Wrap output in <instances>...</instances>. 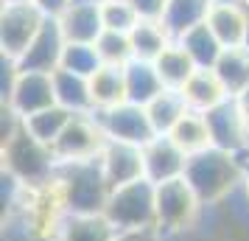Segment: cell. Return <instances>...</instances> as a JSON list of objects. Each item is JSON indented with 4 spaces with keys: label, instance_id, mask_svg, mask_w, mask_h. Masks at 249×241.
<instances>
[{
    "label": "cell",
    "instance_id": "obj_1",
    "mask_svg": "<svg viewBox=\"0 0 249 241\" xmlns=\"http://www.w3.org/2000/svg\"><path fill=\"white\" fill-rule=\"evenodd\" d=\"M244 174H247L244 157L210 146V149L188 157L185 183L193 188V194L199 196L202 205H215L230 194L241 191Z\"/></svg>",
    "mask_w": 249,
    "mask_h": 241
},
{
    "label": "cell",
    "instance_id": "obj_2",
    "mask_svg": "<svg viewBox=\"0 0 249 241\" xmlns=\"http://www.w3.org/2000/svg\"><path fill=\"white\" fill-rule=\"evenodd\" d=\"M56 185L65 210L70 216H92L104 213L109 202L112 185L107 183V174L101 168V160H79V163H59Z\"/></svg>",
    "mask_w": 249,
    "mask_h": 241
},
{
    "label": "cell",
    "instance_id": "obj_3",
    "mask_svg": "<svg viewBox=\"0 0 249 241\" xmlns=\"http://www.w3.org/2000/svg\"><path fill=\"white\" fill-rule=\"evenodd\" d=\"M3 166H6V174L14 177L17 183L36 185V188L51 183L59 168L53 149L45 146L42 140H36L25 129V124L3 143Z\"/></svg>",
    "mask_w": 249,
    "mask_h": 241
},
{
    "label": "cell",
    "instance_id": "obj_4",
    "mask_svg": "<svg viewBox=\"0 0 249 241\" xmlns=\"http://www.w3.org/2000/svg\"><path fill=\"white\" fill-rule=\"evenodd\" d=\"M104 216L112 222L118 233L157 227V185L148 180H137V183L112 188Z\"/></svg>",
    "mask_w": 249,
    "mask_h": 241
},
{
    "label": "cell",
    "instance_id": "obj_5",
    "mask_svg": "<svg viewBox=\"0 0 249 241\" xmlns=\"http://www.w3.org/2000/svg\"><path fill=\"white\" fill-rule=\"evenodd\" d=\"M45 23V14L34 3H3L0 6V51L9 59H20Z\"/></svg>",
    "mask_w": 249,
    "mask_h": 241
},
{
    "label": "cell",
    "instance_id": "obj_6",
    "mask_svg": "<svg viewBox=\"0 0 249 241\" xmlns=\"http://www.w3.org/2000/svg\"><path fill=\"white\" fill-rule=\"evenodd\" d=\"M107 146V135H104L101 124L95 115H73L59 140L51 146L56 163H79V160H92L98 157Z\"/></svg>",
    "mask_w": 249,
    "mask_h": 241
},
{
    "label": "cell",
    "instance_id": "obj_7",
    "mask_svg": "<svg viewBox=\"0 0 249 241\" xmlns=\"http://www.w3.org/2000/svg\"><path fill=\"white\" fill-rule=\"evenodd\" d=\"M199 196L193 194V188L182 180L157 185V230L160 233H177L193 224V219L199 213Z\"/></svg>",
    "mask_w": 249,
    "mask_h": 241
},
{
    "label": "cell",
    "instance_id": "obj_8",
    "mask_svg": "<svg viewBox=\"0 0 249 241\" xmlns=\"http://www.w3.org/2000/svg\"><path fill=\"white\" fill-rule=\"evenodd\" d=\"M204 121L210 129V143L215 149L238 154V157H244L249 151V127L238 107V98H224L218 107L207 110Z\"/></svg>",
    "mask_w": 249,
    "mask_h": 241
},
{
    "label": "cell",
    "instance_id": "obj_9",
    "mask_svg": "<svg viewBox=\"0 0 249 241\" xmlns=\"http://www.w3.org/2000/svg\"><path fill=\"white\" fill-rule=\"evenodd\" d=\"M101 124L107 140H121V143H132V146H146L148 140L154 138L151 121L146 115V107L137 104H118L112 110H98L92 112Z\"/></svg>",
    "mask_w": 249,
    "mask_h": 241
},
{
    "label": "cell",
    "instance_id": "obj_10",
    "mask_svg": "<svg viewBox=\"0 0 249 241\" xmlns=\"http://www.w3.org/2000/svg\"><path fill=\"white\" fill-rule=\"evenodd\" d=\"M68 39L62 34V25L56 17H45L42 28L36 31V37L31 39V45L25 48V54L17 62L20 70L28 73H56L62 68V56H65Z\"/></svg>",
    "mask_w": 249,
    "mask_h": 241
},
{
    "label": "cell",
    "instance_id": "obj_11",
    "mask_svg": "<svg viewBox=\"0 0 249 241\" xmlns=\"http://www.w3.org/2000/svg\"><path fill=\"white\" fill-rule=\"evenodd\" d=\"M3 104L9 110H14L23 121L36 112H42V110H48V107H56L53 73H28V70H20L12 93L3 98Z\"/></svg>",
    "mask_w": 249,
    "mask_h": 241
},
{
    "label": "cell",
    "instance_id": "obj_12",
    "mask_svg": "<svg viewBox=\"0 0 249 241\" xmlns=\"http://www.w3.org/2000/svg\"><path fill=\"white\" fill-rule=\"evenodd\" d=\"M188 168V154L174 143L171 135H154L143 146V171L146 180L154 185L182 180Z\"/></svg>",
    "mask_w": 249,
    "mask_h": 241
},
{
    "label": "cell",
    "instance_id": "obj_13",
    "mask_svg": "<svg viewBox=\"0 0 249 241\" xmlns=\"http://www.w3.org/2000/svg\"><path fill=\"white\" fill-rule=\"evenodd\" d=\"M101 168L107 174V183L112 188L146 180L143 171V146H132V143H121V140H107L104 151L98 154Z\"/></svg>",
    "mask_w": 249,
    "mask_h": 241
},
{
    "label": "cell",
    "instance_id": "obj_14",
    "mask_svg": "<svg viewBox=\"0 0 249 241\" xmlns=\"http://www.w3.org/2000/svg\"><path fill=\"white\" fill-rule=\"evenodd\" d=\"M207 25L224 48H244L249 28V6L241 0H213Z\"/></svg>",
    "mask_w": 249,
    "mask_h": 241
},
{
    "label": "cell",
    "instance_id": "obj_15",
    "mask_svg": "<svg viewBox=\"0 0 249 241\" xmlns=\"http://www.w3.org/2000/svg\"><path fill=\"white\" fill-rule=\"evenodd\" d=\"M62 25V34L68 42H81V45H95L98 37L104 34V20H101V6L92 3H79L73 0L65 14L56 17Z\"/></svg>",
    "mask_w": 249,
    "mask_h": 241
},
{
    "label": "cell",
    "instance_id": "obj_16",
    "mask_svg": "<svg viewBox=\"0 0 249 241\" xmlns=\"http://www.w3.org/2000/svg\"><path fill=\"white\" fill-rule=\"evenodd\" d=\"M213 9V0H168L165 14H162V28L177 42L188 34L191 28L207 23V14Z\"/></svg>",
    "mask_w": 249,
    "mask_h": 241
},
{
    "label": "cell",
    "instance_id": "obj_17",
    "mask_svg": "<svg viewBox=\"0 0 249 241\" xmlns=\"http://www.w3.org/2000/svg\"><path fill=\"white\" fill-rule=\"evenodd\" d=\"M126 76V101L137 104V107H148L165 90V84L160 79L154 62H143V59H132L124 68Z\"/></svg>",
    "mask_w": 249,
    "mask_h": 241
},
{
    "label": "cell",
    "instance_id": "obj_18",
    "mask_svg": "<svg viewBox=\"0 0 249 241\" xmlns=\"http://www.w3.org/2000/svg\"><path fill=\"white\" fill-rule=\"evenodd\" d=\"M53 93H56V104L62 110H68V112H73V115L95 112L90 79H84L79 73H70V70L59 68L53 73Z\"/></svg>",
    "mask_w": 249,
    "mask_h": 241
},
{
    "label": "cell",
    "instance_id": "obj_19",
    "mask_svg": "<svg viewBox=\"0 0 249 241\" xmlns=\"http://www.w3.org/2000/svg\"><path fill=\"white\" fill-rule=\"evenodd\" d=\"M213 73L224 84L230 98H238L249 90V48H224Z\"/></svg>",
    "mask_w": 249,
    "mask_h": 241
},
{
    "label": "cell",
    "instance_id": "obj_20",
    "mask_svg": "<svg viewBox=\"0 0 249 241\" xmlns=\"http://www.w3.org/2000/svg\"><path fill=\"white\" fill-rule=\"evenodd\" d=\"M188 112H191V107L185 101L182 90H168V87L146 107V115L151 121L154 135H171V129L177 127Z\"/></svg>",
    "mask_w": 249,
    "mask_h": 241
},
{
    "label": "cell",
    "instance_id": "obj_21",
    "mask_svg": "<svg viewBox=\"0 0 249 241\" xmlns=\"http://www.w3.org/2000/svg\"><path fill=\"white\" fill-rule=\"evenodd\" d=\"M182 95H185V101L193 112H207V110L218 107L224 98H230L224 84L218 81L213 70H196L188 79V84L182 87Z\"/></svg>",
    "mask_w": 249,
    "mask_h": 241
},
{
    "label": "cell",
    "instance_id": "obj_22",
    "mask_svg": "<svg viewBox=\"0 0 249 241\" xmlns=\"http://www.w3.org/2000/svg\"><path fill=\"white\" fill-rule=\"evenodd\" d=\"M62 241H115L118 230L104 213H92V216H65L62 230H59Z\"/></svg>",
    "mask_w": 249,
    "mask_h": 241
},
{
    "label": "cell",
    "instance_id": "obj_23",
    "mask_svg": "<svg viewBox=\"0 0 249 241\" xmlns=\"http://www.w3.org/2000/svg\"><path fill=\"white\" fill-rule=\"evenodd\" d=\"M90 90H92V107L98 110H112L118 104L126 101V76L124 68L115 65H101V70L90 79Z\"/></svg>",
    "mask_w": 249,
    "mask_h": 241
},
{
    "label": "cell",
    "instance_id": "obj_24",
    "mask_svg": "<svg viewBox=\"0 0 249 241\" xmlns=\"http://www.w3.org/2000/svg\"><path fill=\"white\" fill-rule=\"evenodd\" d=\"M177 42L185 48V54L193 59V65H196L199 70H213L215 62H218V56L224 54V45L215 39V34L210 31L207 23L191 28V31L182 37V39H177Z\"/></svg>",
    "mask_w": 249,
    "mask_h": 241
},
{
    "label": "cell",
    "instance_id": "obj_25",
    "mask_svg": "<svg viewBox=\"0 0 249 241\" xmlns=\"http://www.w3.org/2000/svg\"><path fill=\"white\" fill-rule=\"evenodd\" d=\"M154 68H157L160 79H162V84H165L168 90H182V87L188 84V79L199 70L193 65V59L185 54V48H182L179 42H171V45L157 56Z\"/></svg>",
    "mask_w": 249,
    "mask_h": 241
},
{
    "label": "cell",
    "instance_id": "obj_26",
    "mask_svg": "<svg viewBox=\"0 0 249 241\" xmlns=\"http://www.w3.org/2000/svg\"><path fill=\"white\" fill-rule=\"evenodd\" d=\"M129 39H132L135 59H143V62H157L160 54L174 42L160 20H140V23L132 28Z\"/></svg>",
    "mask_w": 249,
    "mask_h": 241
},
{
    "label": "cell",
    "instance_id": "obj_27",
    "mask_svg": "<svg viewBox=\"0 0 249 241\" xmlns=\"http://www.w3.org/2000/svg\"><path fill=\"white\" fill-rule=\"evenodd\" d=\"M171 138H174V143H177L188 157L213 146V143H210V129H207L204 112H193V110L171 129Z\"/></svg>",
    "mask_w": 249,
    "mask_h": 241
},
{
    "label": "cell",
    "instance_id": "obj_28",
    "mask_svg": "<svg viewBox=\"0 0 249 241\" xmlns=\"http://www.w3.org/2000/svg\"><path fill=\"white\" fill-rule=\"evenodd\" d=\"M70 118H73V112L62 110V107L56 104V107H48V110H42V112L25 118L23 124L36 140H42L45 146H53V143L59 140V135L65 132V127L70 124Z\"/></svg>",
    "mask_w": 249,
    "mask_h": 241
},
{
    "label": "cell",
    "instance_id": "obj_29",
    "mask_svg": "<svg viewBox=\"0 0 249 241\" xmlns=\"http://www.w3.org/2000/svg\"><path fill=\"white\" fill-rule=\"evenodd\" d=\"M95 51H98L104 65H115V68H126L135 59L132 39H129V34H121V31H107L104 28V34L95 42Z\"/></svg>",
    "mask_w": 249,
    "mask_h": 241
},
{
    "label": "cell",
    "instance_id": "obj_30",
    "mask_svg": "<svg viewBox=\"0 0 249 241\" xmlns=\"http://www.w3.org/2000/svg\"><path fill=\"white\" fill-rule=\"evenodd\" d=\"M101 56L95 45H81V42H68L65 48V56H62V68L70 73H79L84 79H92L98 70H101Z\"/></svg>",
    "mask_w": 249,
    "mask_h": 241
},
{
    "label": "cell",
    "instance_id": "obj_31",
    "mask_svg": "<svg viewBox=\"0 0 249 241\" xmlns=\"http://www.w3.org/2000/svg\"><path fill=\"white\" fill-rule=\"evenodd\" d=\"M101 20L107 31H121V34H132V28L140 23V14L129 0H109L101 6Z\"/></svg>",
    "mask_w": 249,
    "mask_h": 241
},
{
    "label": "cell",
    "instance_id": "obj_32",
    "mask_svg": "<svg viewBox=\"0 0 249 241\" xmlns=\"http://www.w3.org/2000/svg\"><path fill=\"white\" fill-rule=\"evenodd\" d=\"M135 6V12L140 14V20H162L168 0H129Z\"/></svg>",
    "mask_w": 249,
    "mask_h": 241
},
{
    "label": "cell",
    "instance_id": "obj_33",
    "mask_svg": "<svg viewBox=\"0 0 249 241\" xmlns=\"http://www.w3.org/2000/svg\"><path fill=\"white\" fill-rule=\"evenodd\" d=\"M31 3H34V6L45 14V17H62V14H65V9H68L73 0H31Z\"/></svg>",
    "mask_w": 249,
    "mask_h": 241
},
{
    "label": "cell",
    "instance_id": "obj_34",
    "mask_svg": "<svg viewBox=\"0 0 249 241\" xmlns=\"http://www.w3.org/2000/svg\"><path fill=\"white\" fill-rule=\"evenodd\" d=\"M115 241H160V230L157 227H143V230H126L118 233Z\"/></svg>",
    "mask_w": 249,
    "mask_h": 241
},
{
    "label": "cell",
    "instance_id": "obj_35",
    "mask_svg": "<svg viewBox=\"0 0 249 241\" xmlns=\"http://www.w3.org/2000/svg\"><path fill=\"white\" fill-rule=\"evenodd\" d=\"M238 107H241V112H244V121H247V127H249V90L244 93V95H238Z\"/></svg>",
    "mask_w": 249,
    "mask_h": 241
},
{
    "label": "cell",
    "instance_id": "obj_36",
    "mask_svg": "<svg viewBox=\"0 0 249 241\" xmlns=\"http://www.w3.org/2000/svg\"><path fill=\"white\" fill-rule=\"evenodd\" d=\"M244 196H247V202H249V166H247V174H244Z\"/></svg>",
    "mask_w": 249,
    "mask_h": 241
},
{
    "label": "cell",
    "instance_id": "obj_37",
    "mask_svg": "<svg viewBox=\"0 0 249 241\" xmlns=\"http://www.w3.org/2000/svg\"><path fill=\"white\" fill-rule=\"evenodd\" d=\"M79 3H92V6H104V3H109V0H79Z\"/></svg>",
    "mask_w": 249,
    "mask_h": 241
},
{
    "label": "cell",
    "instance_id": "obj_38",
    "mask_svg": "<svg viewBox=\"0 0 249 241\" xmlns=\"http://www.w3.org/2000/svg\"><path fill=\"white\" fill-rule=\"evenodd\" d=\"M0 3H31V0H0Z\"/></svg>",
    "mask_w": 249,
    "mask_h": 241
},
{
    "label": "cell",
    "instance_id": "obj_39",
    "mask_svg": "<svg viewBox=\"0 0 249 241\" xmlns=\"http://www.w3.org/2000/svg\"><path fill=\"white\" fill-rule=\"evenodd\" d=\"M244 48H249V28H247V42H244Z\"/></svg>",
    "mask_w": 249,
    "mask_h": 241
},
{
    "label": "cell",
    "instance_id": "obj_40",
    "mask_svg": "<svg viewBox=\"0 0 249 241\" xmlns=\"http://www.w3.org/2000/svg\"><path fill=\"white\" fill-rule=\"evenodd\" d=\"M244 163H247V166H249V151H247V154H244Z\"/></svg>",
    "mask_w": 249,
    "mask_h": 241
},
{
    "label": "cell",
    "instance_id": "obj_41",
    "mask_svg": "<svg viewBox=\"0 0 249 241\" xmlns=\"http://www.w3.org/2000/svg\"><path fill=\"white\" fill-rule=\"evenodd\" d=\"M241 3H247V6H249V0H241Z\"/></svg>",
    "mask_w": 249,
    "mask_h": 241
}]
</instances>
